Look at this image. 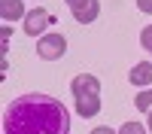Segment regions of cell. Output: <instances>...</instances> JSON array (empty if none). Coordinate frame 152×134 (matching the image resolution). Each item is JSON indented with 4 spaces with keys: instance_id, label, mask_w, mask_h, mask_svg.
<instances>
[{
    "instance_id": "8fae6325",
    "label": "cell",
    "mask_w": 152,
    "mask_h": 134,
    "mask_svg": "<svg viewBox=\"0 0 152 134\" xmlns=\"http://www.w3.org/2000/svg\"><path fill=\"white\" fill-rule=\"evenodd\" d=\"M88 3H91V0H67V6H70L73 12H79V9H85Z\"/></svg>"
},
{
    "instance_id": "5b68a950",
    "label": "cell",
    "mask_w": 152,
    "mask_h": 134,
    "mask_svg": "<svg viewBox=\"0 0 152 134\" xmlns=\"http://www.w3.org/2000/svg\"><path fill=\"white\" fill-rule=\"evenodd\" d=\"M131 85H149L152 82V61H140V64H134L131 73H128Z\"/></svg>"
},
{
    "instance_id": "6da1fadb",
    "label": "cell",
    "mask_w": 152,
    "mask_h": 134,
    "mask_svg": "<svg viewBox=\"0 0 152 134\" xmlns=\"http://www.w3.org/2000/svg\"><path fill=\"white\" fill-rule=\"evenodd\" d=\"M3 134H70L67 107L46 92H28L6 107Z\"/></svg>"
},
{
    "instance_id": "5bb4252c",
    "label": "cell",
    "mask_w": 152,
    "mask_h": 134,
    "mask_svg": "<svg viewBox=\"0 0 152 134\" xmlns=\"http://www.w3.org/2000/svg\"><path fill=\"white\" fill-rule=\"evenodd\" d=\"M146 116H149V131H152V110H149V113H146Z\"/></svg>"
},
{
    "instance_id": "ba28073f",
    "label": "cell",
    "mask_w": 152,
    "mask_h": 134,
    "mask_svg": "<svg viewBox=\"0 0 152 134\" xmlns=\"http://www.w3.org/2000/svg\"><path fill=\"white\" fill-rule=\"evenodd\" d=\"M134 107L140 110V113H149V110H152V92H140L134 97Z\"/></svg>"
},
{
    "instance_id": "3957f363",
    "label": "cell",
    "mask_w": 152,
    "mask_h": 134,
    "mask_svg": "<svg viewBox=\"0 0 152 134\" xmlns=\"http://www.w3.org/2000/svg\"><path fill=\"white\" fill-rule=\"evenodd\" d=\"M70 92H73V97L100 94V82H97V76H91V73H79V76H73V82H70Z\"/></svg>"
},
{
    "instance_id": "30bf717a",
    "label": "cell",
    "mask_w": 152,
    "mask_h": 134,
    "mask_svg": "<svg viewBox=\"0 0 152 134\" xmlns=\"http://www.w3.org/2000/svg\"><path fill=\"white\" fill-rule=\"evenodd\" d=\"M140 43H143V49H149V52H152V24H149V28H143Z\"/></svg>"
},
{
    "instance_id": "8992f818",
    "label": "cell",
    "mask_w": 152,
    "mask_h": 134,
    "mask_svg": "<svg viewBox=\"0 0 152 134\" xmlns=\"http://www.w3.org/2000/svg\"><path fill=\"white\" fill-rule=\"evenodd\" d=\"M21 0H0V18H6V21H15L21 18Z\"/></svg>"
},
{
    "instance_id": "52a82bcc",
    "label": "cell",
    "mask_w": 152,
    "mask_h": 134,
    "mask_svg": "<svg viewBox=\"0 0 152 134\" xmlns=\"http://www.w3.org/2000/svg\"><path fill=\"white\" fill-rule=\"evenodd\" d=\"M97 15H100V3H97V0H91V3H88L85 9H79V12H73V18L79 21V24H91V21H94Z\"/></svg>"
},
{
    "instance_id": "9c48e42d",
    "label": "cell",
    "mask_w": 152,
    "mask_h": 134,
    "mask_svg": "<svg viewBox=\"0 0 152 134\" xmlns=\"http://www.w3.org/2000/svg\"><path fill=\"white\" fill-rule=\"evenodd\" d=\"M119 134H146V128L137 125V122H125V125L119 128Z\"/></svg>"
},
{
    "instance_id": "7c38bea8",
    "label": "cell",
    "mask_w": 152,
    "mask_h": 134,
    "mask_svg": "<svg viewBox=\"0 0 152 134\" xmlns=\"http://www.w3.org/2000/svg\"><path fill=\"white\" fill-rule=\"evenodd\" d=\"M137 9L140 12H152V0H137Z\"/></svg>"
},
{
    "instance_id": "7a4b0ae2",
    "label": "cell",
    "mask_w": 152,
    "mask_h": 134,
    "mask_svg": "<svg viewBox=\"0 0 152 134\" xmlns=\"http://www.w3.org/2000/svg\"><path fill=\"white\" fill-rule=\"evenodd\" d=\"M67 52V40H64V34H46L37 40V55H40L43 61H55Z\"/></svg>"
},
{
    "instance_id": "4fadbf2b",
    "label": "cell",
    "mask_w": 152,
    "mask_h": 134,
    "mask_svg": "<svg viewBox=\"0 0 152 134\" xmlns=\"http://www.w3.org/2000/svg\"><path fill=\"white\" fill-rule=\"evenodd\" d=\"M91 134H119V131H113V128H110V125H97V128H94V131H91Z\"/></svg>"
},
{
    "instance_id": "277c9868",
    "label": "cell",
    "mask_w": 152,
    "mask_h": 134,
    "mask_svg": "<svg viewBox=\"0 0 152 134\" xmlns=\"http://www.w3.org/2000/svg\"><path fill=\"white\" fill-rule=\"evenodd\" d=\"M49 21H52V15H49L46 9H34L24 15V34L28 37H37V34H43L49 28Z\"/></svg>"
}]
</instances>
